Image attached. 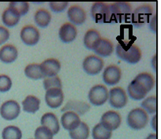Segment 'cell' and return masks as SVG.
Masks as SVG:
<instances>
[{
  "mask_svg": "<svg viewBox=\"0 0 161 139\" xmlns=\"http://www.w3.org/2000/svg\"><path fill=\"white\" fill-rule=\"evenodd\" d=\"M132 14V7L128 3H114L109 5L108 22L122 23Z\"/></svg>",
  "mask_w": 161,
  "mask_h": 139,
  "instance_id": "obj_1",
  "label": "cell"
},
{
  "mask_svg": "<svg viewBox=\"0 0 161 139\" xmlns=\"http://www.w3.org/2000/svg\"><path fill=\"white\" fill-rule=\"evenodd\" d=\"M116 55L120 59L126 62L129 64H136L142 59V51L137 46H123L121 44L116 47Z\"/></svg>",
  "mask_w": 161,
  "mask_h": 139,
  "instance_id": "obj_2",
  "label": "cell"
},
{
  "mask_svg": "<svg viewBox=\"0 0 161 139\" xmlns=\"http://www.w3.org/2000/svg\"><path fill=\"white\" fill-rule=\"evenodd\" d=\"M148 123V115L142 108H134L129 112L127 124L131 129L142 130Z\"/></svg>",
  "mask_w": 161,
  "mask_h": 139,
  "instance_id": "obj_3",
  "label": "cell"
},
{
  "mask_svg": "<svg viewBox=\"0 0 161 139\" xmlns=\"http://www.w3.org/2000/svg\"><path fill=\"white\" fill-rule=\"evenodd\" d=\"M153 14V9L150 5L138 7L132 13L131 21L134 27L141 28L149 21Z\"/></svg>",
  "mask_w": 161,
  "mask_h": 139,
  "instance_id": "obj_4",
  "label": "cell"
},
{
  "mask_svg": "<svg viewBox=\"0 0 161 139\" xmlns=\"http://www.w3.org/2000/svg\"><path fill=\"white\" fill-rule=\"evenodd\" d=\"M108 100L111 107L120 109L126 106L128 102V97L124 89L120 87H116L113 88L108 92Z\"/></svg>",
  "mask_w": 161,
  "mask_h": 139,
  "instance_id": "obj_5",
  "label": "cell"
},
{
  "mask_svg": "<svg viewBox=\"0 0 161 139\" xmlns=\"http://www.w3.org/2000/svg\"><path fill=\"white\" fill-rule=\"evenodd\" d=\"M21 112V107L16 100H7L0 107V115L7 121H12L18 118Z\"/></svg>",
  "mask_w": 161,
  "mask_h": 139,
  "instance_id": "obj_6",
  "label": "cell"
},
{
  "mask_svg": "<svg viewBox=\"0 0 161 139\" xmlns=\"http://www.w3.org/2000/svg\"><path fill=\"white\" fill-rule=\"evenodd\" d=\"M108 99V90L103 85H97L90 89L89 92V100L95 106L104 104Z\"/></svg>",
  "mask_w": 161,
  "mask_h": 139,
  "instance_id": "obj_7",
  "label": "cell"
},
{
  "mask_svg": "<svg viewBox=\"0 0 161 139\" xmlns=\"http://www.w3.org/2000/svg\"><path fill=\"white\" fill-rule=\"evenodd\" d=\"M103 60L96 55H89L83 61V69L89 75H97L103 68Z\"/></svg>",
  "mask_w": 161,
  "mask_h": 139,
  "instance_id": "obj_8",
  "label": "cell"
},
{
  "mask_svg": "<svg viewBox=\"0 0 161 139\" xmlns=\"http://www.w3.org/2000/svg\"><path fill=\"white\" fill-rule=\"evenodd\" d=\"M109 4L95 3L91 8V16L96 23L108 22Z\"/></svg>",
  "mask_w": 161,
  "mask_h": 139,
  "instance_id": "obj_9",
  "label": "cell"
},
{
  "mask_svg": "<svg viewBox=\"0 0 161 139\" xmlns=\"http://www.w3.org/2000/svg\"><path fill=\"white\" fill-rule=\"evenodd\" d=\"M64 94L62 89L53 88L46 91L45 101L47 105L51 108H58L63 103Z\"/></svg>",
  "mask_w": 161,
  "mask_h": 139,
  "instance_id": "obj_10",
  "label": "cell"
},
{
  "mask_svg": "<svg viewBox=\"0 0 161 139\" xmlns=\"http://www.w3.org/2000/svg\"><path fill=\"white\" fill-rule=\"evenodd\" d=\"M20 36L22 42L28 46L36 45L40 41L39 30L32 25H26L23 27Z\"/></svg>",
  "mask_w": 161,
  "mask_h": 139,
  "instance_id": "obj_11",
  "label": "cell"
},
{
  "mask_svg": "<svg viewBox=\"0 0 161 139\" xmlns=\"http://www.w3.org/2000/svg\"><path fill=\"white\" fill-rule=\"evenodd\" d=\"M122 122L121 115L114 111H108L101 117L100 123L109 131H112L119 127Z\"/></svg>",
  "mask_w": 161,
  "mask_h": 139,
  "instance_id": "obj_12",
  "label": "cell"
},
{
  "mask_svg": "<svg viewBox=\"0 0 161 139\" xmlns=\"http://www.w3.org/2000/svg\"><path fill=\"white\" fill-rule=\"evenodd\" d=\"M44 78L57 76L61 69V64L58 59L47 58L40 65Z\"/></svg>",
  "mask_w": 161,
  "mask_h": 139,
  "instance_id": "obj_13",
  "label": "cell"
},
{
  "mask_svg": "<svg viewBox=\"0 0 161 139\" xmlns=\"http://www.w3.org/2000/svg\"><path fill=\"white\" fill-rule=\"evenodd\" d=\"M122 77L120 68L115 65L108 66L103 73V80L105 84L108 86H114L119 82Z\"/></svg>",
  "mask_w": 161,
  "mask_h": 139,
  "instance_id": "obj_14",
  "label": "cell"
},
{
  "mask_svg": "<svg viewBox=\"0 0 161 139\" xmlns=\"http://www.w3.org/2000/svg\"><path fill=\"white\" fill-rule=\"evenodd\" d=\"M77 30L75 26L71 23H65L60 27L58 36L63 43H70L76 39Z\"/></svg>",
  "mask_w": 161,
  "mask_h": 139,
  "instance_id": "obj_15",
  "label": "cell"
},
{
  "mask_svg": "<svg viewBox=\"0 0 161 139\" xmlns=\"http://www.w3.org/2000/svg\"><path fill=\"white\" fill-rule=\"evenodd\" d=\"M61 123L65 130L69 131H73L80 125V117L74 112H65L61 117Z\"/></svg>",
  "mask_w": 161,
  "mask_h": 139,
  "instance_id": "obj_16",
  "label": "cell"
},
{
  "mask_svg": "<svg viewBox=\"0 0 161 139\" xmlns=\"http://www.w3.org/2000/svg\"><path fill=\"white\" fill-rule=\"evenodd\" d=\"M68 18L72 24L76 25H80L84 24L86 20V14L82 7L78 6L71 7L67 12Z\"/></svg>",
  "mask_w": 161,
  "mask_h": 139,
  "instance_id": "obj_17",
  "label": "cell"
},
{
  "mask_svg": "<svg viewBox=\"0 0 161 139\" xmlns=\"http://www.w3.org/2000/svg\"><path fill=\"white\" fill-rule=\"evenodd\" d=\"M89 109H90V106H89V103H86V102L69 100L62 109V112H65L70 111V112H75L78 115H82L87 112H89Z\"/></svg>",
  "mask_w": 161,
  "mask_h": 139,
  "instance_id": "obj_18",
  "label": "cell"
},
{
  "mask_svg": "<svg viewBox=\"0 0 161 139\" xmlns=\"http://www.w3.org/2000/svg\"><path fill=\"white\" fill-rule=\"evenodd\" d=\"M18 50L14 46L7 44L0 48V61L6 64L14 63L18 58Z\"/></svg>",
  "mask_w": 161,
  "mask_h": 139,
  "instance_id": "obj_19",
  "label": "cell"
},
{
  "mask_svg": "<svg viewBox=\"0 0 161 139\" xmlns=\"http://www.w3.org/2000/svg\"><path fill=\"white\" fill-rule=\"evenodd\" d=\"M40 122H41L42 126L48 128L52 132L53 135L57 134L59 132V122H58V118H57L55 114L52 113V112L45 113L41 118Z\"/></svg>",
  "mask_w": 161,
  "mask_h": 139,
  "instance_id": "obj_20",
  "label": "cell"
},
{
  "mask_svg": "<svg viewBox=\"0 0 161 139\" xmlns=\"http://www.w3.org/2000/svg\"><path fill=\"white\" fill-rule=\"evenodd\" d=\"M127 91L130 97L134 100H141L148 94V91L134 79L128 86Z\"/></svg>",
  "mask_w": 161,
  "mask_h": 139,
  "instance_id": "obj_21",
  "label": "cell"
},
{
  "mask_svg": "<svg viewBox=\"0 0 161 139\" xmlns=\"http://www.w3.org/2000/svg\"><path fill=\"white\" fill-rule=\"evenodd\" d=\"M101 36L98 31L96 29H89L84 36V45L89 50L94 51L98 43L100 42Z\"/></svg>",
  "mask_w": 161,
  "mask_h": 139,
  "instance_id": "obj_22",
  "label": "cell"
},
{
  "mask_svg": "<svg viewBox=\"0 0 161 139\" xmlns=\"http://www.w3.org/2000/svg\"><path fill=\"white\" fill-rule=\"evenodd\" d=\"M40 100L35 96L29 95L23 100V110L27 113L34 114L40 109Z\"/></svg>",
  "mask_w": 161,
  "mask_h": 139,
  "instance_id": "obj_23",
  "label": "cell"
},
{
  "mask_svg": "<svg viewBox=\"0 0 161 139\" xmlns=\"http://www.w3.org/2000/svg\"><path fill=\"white\" fill-rule=\"evenodd\" d=\"M113 50L114 47L112 43L108 40L101 38L96 48L94 49V52L101 57H108L112 54Z\"/></svg>",
  "mask_w": 161,
  "mask_h": 139,
  "instance_id": "obj_24",
  "label": "cell"
},
{
  "mask_svg": "<svg viewBox=\"0 0 161 139\" xmlns=\"http://www.w3.org/2000/svg\"><path fill=\"white\" fill-rule=\"evenodd\" d=\"M20 18H21V17L17 14L15 12H14L9 7L4 10L2 14L3 23L9 28L14 27L15 25H17L18 23L19 22Z\"/></svg>",
  "mask_w": 161,
  "mask_h": 139,
  "instance_id": "obj_25",
  "label": "cell"
},
{
  "mask_svg": "<svg viewBox=\"0 0 161 139\" xmlns=\"http://www.w3.org/2000/svg\"><path fill=\"white\" fill-rule=\"evenodd\" d=\"M34 20L35 22L39 27L40 28H46L48 26L49 23L52 20V15L47 10L44 9H40L37 10L34 16Z\"/></svg>",
  "mask_w": 161,
  "mask_h": 139,
  "instance_id": "obj_26",
  "label": "cell"
},
{
  "mask_svg": "<svg viewBox=\"0 0 161 139\" xmlns=\"http://www.w3.org/2000/svg\"><path fill=\"white\" fill-rule=\"evenodd\" d=\"M71 139H88L89 136V126L84 122H80V125L76 129L69 131Z\"/></svg>",
  "mask_w": 161,
  "mask_h": 139,
  "instance_id": "obj_27",
  "label": "cell"
},
{
  "mask_svg": "<svg viewBox=\"0 0 161 139\" xmlns=\"http://www.w3.org/2000/svg\"><path fill=\"white\" fill-rule=\"evenodd\" d=\"M135 81L140 83L147 91L149 92L154 87L155 81L153 78V75H150L149 73H141L138 75H137L135 78Z\"/></svg>",
  "mask_w": 161,
  "mask_h": 139,
  "instance_id": "obj_28",
  "label": "cell"
},
{
  "mask_svg": "<svg viewBox=\"0 0 161 139\" xmlns=\"http://www.w3.org/2000/svg\"><path fill=\"white\" fill-rule=\"evenodd\" d=\"M25 75L30 79L39 80L44 78L41 69L39 64L36 63H32V64L28 65L25 69Z\"/></svg>",
  "mask_w": 161,
  "mask_h": 139,
  "instance_id": "obj_29",
  "label": "cell"
},
{
  "mask_svg": "<svg viewBox=\"0 0 161 139\" xmlns=\"http://www.w3.org/2000/svg\"><path fill=\"white\" fill-rule=\"evenodd\" d=\"M92 135L93 139H111L112 133L100 123L93 127Z\"/></svg>",
  "mask_w": 161,
  "mask_h": 139,
  "instance_id": "obj_30",
  "label": "cell"
},
{
  "mask_svg": "<svg viewBox=\"0 0 161 139\" xmlns=\"http://www.w3.org/2000/svg\"><path fill=\"white\" fill-rule=\"evenodd\" d=\"M142 108L147 114H156L157 111V98L151 96L142 102Z\"/></svg>",
  "mask_w": 161,
  "mask_h": 139,
  "instance_id": "obj_31",
  "label": "cell"
},
{
  "mask_svg": "<svg viewBox=\"0 0 161 139\" xmlns=\"http://www.w3.org/2000/svg\"><path fill=\"white\" fill-rule=\"evenodd\" d=\"M3 139H21L22 133L15 126H8L5 127L2 133Z\"/></svg>",
  "mask_w": 161,
  "mask_h": 139,
  "instance_id": "obj_32",
  "label": "cell"
},
{
  "mask_svg": "<svg viewBox=\"0 0 161 139\" xmlns=\"http://www.w3.org/2000/svg\"><path fill=\"white\" fill-rule=\"evenodd\" d=\"M9 8L21 17L25 15L29 12V5L26 2H11L9 6Z\"/></svg>",
  "mask_w": 161,
  "mask_h": 139,
  "instance_id": "obj_33",
  "label": "cell"
},
{
  "mask_svg": "<svg viewBox=\"0 0 161 139\" xmlns=\"http://www.w3.org/2000/svg\"><path fill=\"white\" fill-rule=\"evenodd\" d=\"M44 87L46 91L53 88L62 89V81L58 76L44 78Z\"/></svg>",
  "mask_w": 161,
  "mask_h": 139,
  "instance_id": "obj_34",
  "label": "cell"
},
{
  "mask_svg": "<svg viewBox=\"0 0 161 139\" xmlns=\"http://www.w3.org/2000/svg\"><path fill=\"white\" fill-rule=\"evenodd\" d=\"M53 134L47 127L40 126L35 131V139H53Z\"/></svg>",
  "mask_w": 161,
  "mask_h": 139,
  "instance_id": "obj_35",
  "label": "cell"
},
{
  "mask_svg": "<svg viewBox=\"0 0 161 139\" xmlns=\"http://www.w3.org/2000/svg\"><path fill=\"white\" fill-rule=\"evenodd\" d=\"M12 87V81L6 75H0V92H8Z\"/></svg>",
  "mask_w": 161,
  "mask_h": 139,
  "instance_id": "obj_36",
  "label": "cell"
},
{
  "mask_svg": "<svg viewBox=\"0 0 161 139\" xmlns=\"http://www.w3.org/2000/svg\"><path fill=\"white\" fill-rule=\"evenodd\" d=\"M68 4L69 3L67 2H52L49 3V6H50L51 10L53 12H55V13H60V12H63V10H66Z\"/></svg>",
  "mask_w": 161,
  "mask_h": 139,
  "instance_id": "obj_37",
  "label": "cell"
},
{
  "mask_svg": "<svg viewBox=\"0 0 161 139\" xmlns=\"http://www.w3.org/2000/svg\"><path fill=\"white\" fill-rule=\"evenodd\" d=\"M10 38V32L5 27L0 26V45H3Z\"/></svg>",
  "mask_w": 161,
  "mask_h": 139,
  "instance_id": "obj_38",
  "label": "cell"
},
{
  "mask_svg": "<svg viewBox=\"0 0 161 139\" xmlns=\"http://www.w3.org/2000/svg\"><path fill=\"white\" fill-rule=\"evenodd\" d=\"M149 28L151 31L154 33L157 32V15H153L149 20Z\"/></svg>",
  "mask_w": 161,
  "mask_h": 139,
  "instance_id": "obj_39",
  "label": "cell"
},
{
  "mask_svg": "<svg viewBox=\"0 0 161 139\" xmlns=\"http://www.w3.org/2000/svg\"><path fill=\"white\" fill-rule=\"evenodd\" d=\"M152 126H153V130L157 131V115H156L152 120Z\"/></svg>",
  "mask_w": 161,
  "mask_h": 139,
  "instance_id": "obj_40",
  "label": "cell"
},
{
  "mask_svg": "<svg viewBox=\"0 0 161 139\" xmlns=\"http://www.w3.org/2000/svg\"><path fill=\"white\" fill-rule=\"evenodd\" d=\"M145 139H157V134H151L148 136Z\"/></svg>",
  "mask_w": 161,
  "mask_h": 139,
  "instance_id": "obj_41",
  "label": "cell"
}]
</instances>
